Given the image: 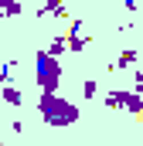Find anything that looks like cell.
Masks as SVG:
<instances>
[{"mask_svg": "<svg viewBox=\"0 0 143 146\" xmlns=\"http://www.w3.org/2000/svg\"><path fill=\"white\" fill-rule=\"evenodd\" d=\"M37 112H41V119H44L48 126H55V129L78 122V106L68 102V99H61L58 92H41V99H37Z\"/></svg>", "mask_w": 143, "mask_h": 146, "instance_id": "1", "label": "cell"}, {"mask_svg": "<svg viewBox=\"0 0 143 146\" xmlns=\"http://www.w3.org/2000/svg\"><path fill=\"white\" fill-rule=\"evenodd\" d=\"M34 82L41 92H58V82H61V65L55 54H48L44 48L34 54Z\"/></svg>", "mask_w": 143, "mask_h": 146, "instance_id": "2", "label": "cell"}, {"mask_svg": "<svg viewBox=\"0 0 143 146\" xmlns=\"http://www.w3.org/2000/svg\"><path fill=\"white\" fill-rule=\"evenodd\" d=\"M123 109L133 112V115H143V95L133 88H123Z\"/></svg>", "mask_w": 143, "mask_h": 146, "instance_id": "3", "label": "cell"}, {"mask_svg": "<svg viewBox=\"0 0 143 146\" xmlns=\"http://www.w3.org/2000/svg\"><path fill=\"white\" fill-rule=\"evenodd\" d=\"M136 58H140V51H136V48H123L112 68H116V72H123V68H133V65H136Z\"/></svg>", "mask_w": 143, "mask_h": 146, "instance_id": "4", "label": "cell"}, {"mask_svg": "<svg viewBox=\"0 0 143 146\" xmlns=\"http://www.w3.org/2000/svg\"><path fill=\"white\" fill-rule=\"evenodd\" d=\"M0 14L3 17H21L24 14V3L21 0H0Z\"/></svg>", "mask_w": 143, "mask_h": 146, "instance_id": "5", "label": "cell"}, {"mask_svg": "<svg viewBox=\"0 0 143 146\" xmlns=\"http://www.w3.org/2000/svg\"><path fill=\"white\" fill-rule=\"evenodd\" d=\"M3 102H7V106H21V102H24L21 88H14V85H3Z\"/></svg>", "mask_w": 143, "mask_h": 146, "instance_id": "6", "label": "cell"}, {"mask_svg": "<svg viewBox=\"0 0 143 146\" xmlns=\"http://www.w3.org/2000/svg\"><path fill=\"white\" fill-rule=\"evenodd\" d=\"M68 37V51H85V44H89V37H82V34H65Z\"/></svg>", "mask_w": 143, "mask_h": 146, "instance_id": "7", "label": "cell"}, {"mask_svg": "<svg viewBox=\"0 0 143 146\" xmlns=\"http://www.w3.org/2000/svg\"><path fill=\"white\" fill-rule=\"evenodd\" d=\"M65 48H68V37H55V41H51V44H48V48H44V51H48V54H55V58H58V54H61V51H65Z\"/></svg>", "mask_w": 143, "mask_h": 146, "instance_id": "8", "label": "cell"}, {"mask_svg": "<svg viewBox=\"0 0 143 146\" xmlns=\"http://www.w3.org/2000/svg\"><path fill=\"white\" fill-rule=\"evenodd\" d=\"M82 95H85V99H96V95H99V82H96V78H85V82H82Z\"/></svg>", "mask_w": 143, "mask_h": 146, "instance_id": "9", "label": "cell"}, {"mask_svg": "<svg viewBox=\"0 0 143 146\" xmlns=\"http://www.w3.org/2000/svg\"><path fill=\"white\" fill-rule=\"evenodd\" d=\"M106 106H109V109H123V88H112V92H109V95H106Z\"/></svg>", "mask_w": 143, "mask_h": 146, "instance_id": "10", "label": "cell"}, {"mask_svg": "<svg viewBox=\"0 0 143 146\" xmlns=\"http://www.w3.org/2000/svg\"><path fill=\"white\" fill-rule=\"evenodd\" d=\"M14 65H17V61H0V82H10V75H14Z\"/></svg>", "mask_w": 143, "mask_h": 146, "instance_id": "11", "label": "cell"}, {"mask_svg": "<svg viewBox=\"0 0 143 146\" xmlns=\"http://www.w3.org/2000/svg\"><path fill=\"white\" fill-rule=\"evenodd\" d=\"M133 92H140V95H143V72L133 75Z\"/></svg>", "mask_w": 143, "mask_h": 146, "instance_id": "12", "label": "cell"}, {"mask_svg": "<svg viewBox=\"0 0 143 146\" xmlns=\"http://www.w3.org/2000/svg\"><path fill=\"white\" fill-rule=\"evenodd\" d=\"M61 3H65V0H44V10H48V14H55Z\"/></svg>", "mask_w": 143, "mask_h": 146, "instance_id": "13", "label": "cell"}, {"mask_svg": "<svg viewBox=\"0 0 143 146\" xmlns=\"http://www.w3.org/2000/svg\"><path fill=\"white\" fill-rule=\"evenodd\" d=\"M136 3H140V0H123V7H126V10H136Z\"/></svg>", "mask_w": 143, "mask_h": 146, "instance_id": "14", "label": "cell"}, {"mask_svg": "<svg viewBox=\"0 0 143 146\" xmlns=\"http://www.w3.org/2000/svg\"><path fill=\"white\" fill-rule=\"evenodd\" d=\"M0 27H3V14H0Z\"/></svg>", "mask_w": 143, "mask_h": 146, "instance_id": "15", "label": "cell"}, {"mask_svg": "<svg viewBox=\"0 0 143 146\" xmlns=\"http://www.w3.org/2000/svg\"><path fill=\"white\" fill-rule=\"evenodd\" d=\"M0 146H7V143H3V139H0Z\"/></svg>", "mask_w": 143, "mask_h": 146, "instance_id": "16", "label": "cell"}]
</instances>
